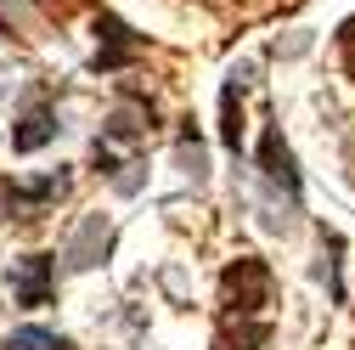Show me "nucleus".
Returning <instances> with one entry per match:
<instances>
[{"label": "nucleus", "mask_w": 355, "mask_h": 350, "mask_svg": "<svg viewBox=\"0 0 355 350\" xmlns=\"http://www.w3.org/2000/svg\"><path fill=\"white\" fill-rule=\"evenodd\" d=\"M271 294H277L271 266H265L259 254H237L226 266V277H220V311L226 317H259L265 305H271Z\"/></svg>", "instance_id": "obj_1"}, {"label": "nucleus", "mask_w": 355, "mask_h": 350, "mask_svg": "<svg viewBox=\"0 0 355 350\" xmlns=\"http://www.w3.org/2000/svg\"><path fill=\"white\" fill-rule=\"evenodd\" d=\"M68 192V169H46V175H6L0 181V198H6L12 221H40L51 215V203Z\"/></svg>", "instance_id": "obj_2"}, {"label": "nucleus", "mask_w": 355, "mask_h": 350, "mask_svg": "<svg viewBox=\"0 0 355 350\" xmlns=\"http://www.w3.org/2000/svg\"><path fill=\"white\" fill-rule=\"evenodd\" d=\"M6 283H12V299L23 305V311L51 305L57 299V254H23V260H12Z\"/></svg>", "instance_id": "obj_3"}, {"label": "nucleus", "mask_w": 355, "mask_h": 350, "mask_svg": "<svg viewBox=\"0 0 355 350\" xmlns=\"http://www.w3.org/2000/svg\"><path fill=\"white\" fill-rule=\"evenodd\" d=\"M107 249H113L107 215H85V221L73 226V238H68V249H62V260H68V272H91V266L107 260Z\"/></svg>", "instance_id": "obj_4"}, {"label": "nucleus", "mask_w": 355, "mask_h": 350, "mask_svg": "<svg viewBox=\"0 0 355 350\" xmlns=\"http://www.w3.org/2000/svg\"><path fill=\"white\" fill-rule=\"evenodd\" d=\"M57 136H62L57 108H51V102H28V108L17 113V124H12V153H40V147H51Z\"/></svg>", "instance_id": "obj_5"}, {"label": "nucleus", "mask_w": 355, "mask_h": 350, "mask_svg": "<svg viewBox=\"0 0 355 350\" xmlns=\"http://www.w3.org/2000/svg\"><path fill=\"white\" fill-rule=\"evenodd\" d=\"M96 34H102V46H96V74H119V68H130V62H136L141 40L130 34L113 12H102V17H96Z\"/></svg>", "instance_id": "obj_6"}, {"label": "nucleus", "mask_w": 355, "mask_h": 350, "mask_svg": "<svg viewBox=\"0 0 355 350\" xmlns=\"http://www.w3.org/2000/svg\"><path fill=\"white\" fill-rule=\"evenodd\" d=\"M220 142H226L232 153L243 147V79L237 74L226 79V97H220Z\"/></svg>", "instance_id": "obj_7"}, {"label": "nucleus", "mask_w": 355, "mask_h": 350, "mask_svg": "<svg viewBox=\"0 0 355 350\" xmlns=\"http://www.w3.org/2000/svg\"><path fill=\"white\" fill-rule=\"evenodd\" d=\"M0 34L40 40V6L34 0H0Z\"/></svg>", "instance_id": "obj_8"}, {"label": "nucleus", "mask_w": 355, "mask_h": 350, "mask_svg": "<svg viewBox=\"0 0 355 350\" xmlns=\"http://www.w3.org/2000/svg\"><path fill=\"white\" fill-rule=\"evenodd\" d=\"M6 350H79V344L51 328H17V333H6Z\"/></svg>", "instance_id": "obj_9"}, {"label": "nucleus", "mask_w": 355, "mask_h": 350, "mask_svg": "<svg viewBox=\"0 0 355 350\" xmlns=\"http://www.w3.org/2000/svg\"><path fill=\"white\" fill-rule=\"evenodd\" d=\"M338 62H344V74L355 79V17L338 28Z\"/></svg>", "instance_id": "obj_10"}, {"label": "nucleus", "mask_w": 355, "mask_h": 350, "mask_svg": "<svg viewBox=\"0 0 355 350\" xmlns=\"http://www.w3.org/2000/svg\"><path fill=\"white\" fill-rule=\"evenodd\" d=\"M34 6H46V12H57V17H68L73 6H96V0H34Z\"/></svg>", "instance_id": "obj_11"}]
</instances>
